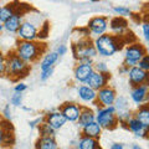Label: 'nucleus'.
Returning a JSON list of instances; mask_svg holds the SVG:
<instances>
[{
    "label": "nucleus",
    "mask_w": 149,
    "mask_h": 149,
    "mask_svg": "<svg viewBox=\"0 0 149 149\" xmlns=\"http://www.w3.org/2000/svg\"><path fill=\"white\" fill-rule=\"evenodd\" d=\"M93 70V63H80L77 62V65L73 68V77L78 83H85L88 77L92 74Z\"/></svg>",
    "instance_id": "obj_15"
},
{
    "label": "nucleus",
    "mask_w": 149,
    "mask_h": 149,
    "mask_svg": "<svg viewBox=\"0 0 149 149\" xmlns=\"http://www.w3.org/2000/svg\"><path fill=\"white\" fill-rule=\"evenodd\" d=\"M22 4H20V8H21ZM20 8H19V10L14 14V15L8 19V20L4 22V30L10 32V34H16L20 29V26L22 24V21H24V15L26 10H20Z\"/></svg>",
    "instance_id": "obj_13"
},
{
    "label": "nucleus",
    "mask_w": 149,
    "mask_h": 149,
    "mask_svg": "<svg viewBox=\"0 0 149 149\" xmlns=\"http://www.w3.org/2000/svg\"><path fill=\"white\" fill-rule=\"evenodd\" d=\"M67 51H68V47L65 44H61L57 47V50H56V52L58 54V56H63V55H66L67 54Z\"/></svg>",
    "instance_id": "obj_37"
},
{
    "label": "nucleus",
    "mask_w": 149,
    "mask_h": 149,
    "mask_svg": "<svg viewBox=\"0 0 149 149\" xmlns=\"http://www.w3.org/2000/svg\"><path fill=\"white\" fill-rule=\"evenodd\" d=\"M147 55H149V47H147Z\"/></svg>",
    "instance_id": "obj_46"
},
{
    "label": "nucleus",
    "mask_w": 149,
    "mask_h": 149,
    "mask_svg": "<svg viewBox=\"0 0 149 149\" xmlns=\"http://www.w3.org/2000/svg\"><path fill=\"white\" fill-rule=\"evenodd\" d=\"M77 96H78V98H80L82 102H85V103H92V104L96 106L97 91H95L90 86L85 85V83L80 85L77 88Z\"/></svg>",
    "instance_id": "obj_19"
},
{
    "label": "nucleus",
    "mask_w": 149,
    "mask_h": 149,
    "mask_svg": "<svg viewBox=\"0 0 149 149\" xmlns=\"http://www.w3.org/2000/svg\"><path fill=\"white\" fill-rule=\"evenodd\" d=\"M137 66H138V67H141L142 70H144V71L149 72V55H144V56H143V58L138 62Z\"/></svg>",
    "instance_id": "obj_33"
},
{
    "label": "nucleus",
    "mask_w": 149,
    "mask_h": 149,
    "mask_svg": "<svg viewBox=\"0 0 149 149\" xmlns=\"http://www.w3.org/2000/svg\"><path fill=\"white\" fill-rule=\"evenodd\" d=\"M15 4H16V0L15 1H13V3L6 4V5L0 6V20H1L3 22H5L8 19H10L14 14L19 10L21 3H17V5H15Z\"/></svg>",
    "instance_id": "obj_22"
},
{
    "label": "nucleus",
    "mask_w": 149,
    "mask_h": 149,
    "mask_svg": "<svg viewBox=\"0 0 149 149\" xmlns=\"http://www.w3.org/2000/svg\"><path fill=\"white\" fill-rule=\"evenodd\" d=\"M93 70L100 73H109V70L107 63L103 61H97V62H93Z\"/></svg>",
    "instance_id": "obj_30"
},
{
    "label": "nucleus",
    "mask_w": 149,
    "mask_h": 149,
    "mask_svg": "<svg viewBox=\"0 0 149 149\" xmlns=\"http://www.w3.org/2000/svg\"><path fill=\"white\" fill-rule=\"evenodd\" d=\"M54 73V68H50V70H45V71H41V73H40V81H42V82H45V81H47L49 78L51 77V74Z\"/></svg>",
    "instance_id": "obj_34"
},
{
    "label": "nucleus",
    "mask_w": 149,
    "mask_h": 149,
    "mask_svg": "<svg viewBox=\"0 0 149 149\" xmlns=\"http://www.w3.org/2000/svg\"><path fill=\"white\" fill-rule=\"evenodd\" d=\"M22 108H24L25 111H31V108H27V107H22Z\"/></svg>",
    "instance_id": "obj_45"
},
{
    "label": "nucleus",
    "mask_w": 149,
    "mask_h": 149,
    "mask_svg": "<svg viewBox=\"0 0 149 149\" xmlns=\"http://www.w3.org/2000/svg\"><path fill=\"white\" fill-rule=\"evenodd\" d=\"M39 27L36 26L34 21L25 20L22 21V24L20 26V29L16 32V35L19 37V40H24V41H37L39 39Z\"/></svg>",
    "instance_id": "obj_8"
},
{
    "label": "nucleus",
    "mask_w": 149,
    "mask_h": 149,
    "mask_svg": "<svg viewBox=\"0 0 149 149\" xmlns=\"http://www.w3.org/2000/svg\"><path fill=\"white\" fill-rule=\"evenodd\" d=\"M26 90H27V86L25 85V83H22V82H17L15 85V87H14V91H15V92H21L22 93Z\"/></svg>",
    "instance_id": "obj_36"
},
{
    "label": "nucleus",
    "mask_w": 149,
    "mask_h": 149,
    "mask_svg": "<svg viewBox=\"0 0 149 149\" xmlns=\"http://www.w3.org/2000/svg\"><path fill=\"white\" fill-rule=\"evenodd\" d=\"M95 120H96V113H95V111L91 109L90 107H87V106H82L81 107L80 117H78V120H77L78 125L82 128V127H85V125L90 124L91 122H95Z\"/></svg>",
    "instance_id": "obj_20"
},
{
    "label": "nucleus",
    "mask_w": 149,
    "mask_h": 149,
    "mask_svg": "<svg viewBox=\"0 0 149 149\" xmlns=\"http://www.w3.org/2000/svg\"><path fill=\"white\" fill-rule=\"evenodd\" d=\"M128 70H129V67H127L125 65H122L120 68H119V73H125V74H127L128 73Z\"/></svg>",
    "instance_id": "obj_41"
},
{
    "label": "nucleus",
    "mask_w": 149,
    "mask_h": 149,
    "mask_svg": "<svg viewBox=\"0 0 149 149\" xmlns=\"http://www.w3.org/2000/svg\"><path fill=\"white\" fill-rule=\"evenodd\" d=\"M127 74H128L129 85L132 87L141 86V85L149 86V72L144 71L141 67H138V66L129 67Z\"/></svg>",
    "instance_id": "obj_10"
},
{
    "label": "nucleus",
    "mask_w": 149,
    "mask_h": 149,
    "mask_svg": "<svg viewBox=\"0 0 149 149\" xmlns=\"http://www.w3.org/2000/svg\"><path fill=\"white\" fill-rule=\"evenodd\" d=\"M116 100H117V92L112 86H106L103 88L97 91V100L96 106L97 107H109L113 106Z\"/></svg>",
    "instance_id": "obj_9"
},
{
    "label": "nucleus",
    "mask_w": 149,
    "mask_h": 149,
    "mask_svg": "<svg viewBox=\"0 0 149 149\" xmlns=\"http://www.w3.org/2000/svg\"><path fill=\"white\" fill-rule=\"evenodd\" d=\"M35 149H60L55 137H40L36 141Z\"/></svg>",
    "instance_id": "obj_25"
},
{
    "label": "nucleus",
    "mask_w": 149,
    "mask_h": 149,
    "mask_svg": "<svg viewBox=\"0 0 149 149\" xmlns=\"http://www.w3.org/2000/svg\"><path fill=\"white\" fill-rule=\"evenodd\" d=\"M101 134H102V127L96 122V120L85 125V127H82V136H85V137L100 139Z\"/></svg>",
    "instance_id": "obj_23"
},
{
    "label": "nucleus",
    "mask_w": 149,
    "mask_h": 149,
    "mask_svg": "<svg viewBox=\"0 0 149 149\" xmlns=\"http://www.w3.org/2000/svg\"><path fill=\"white\" fill-rule=\"evenodd\" d=\"M108 29H111L112 35L122 37L125 32L129 31L128 30V20L125 17L114 16L109 20V27Z\"/></svg>",
    "instance_id": "obj_16"
},
{
    "label": "nucleus",
    "mask_w": 149,
    "mask_h": 149,
    "mask_svg": "<svg viewBox=\"0 0 149 149\" xmlns=\"http://www.w3.org/2000/svg\"><path fill=\"white\" fill-rule=\"evenodd\" d=\"M87 30L90 31L91 36H101L103 34H107L109 27V20L107 16L100 15V16H93L87 22Z\"/></svg>",
    "instance_id": "obj_7"
},
{
    "label": "nucleus",
    "mask_w": 149,
    "mask_h": 149,
    "mask_svg": "<svg viewBox=\"0 0 149 149\" xmlns=\"http://www.w3.org/2000/svg\"><path fill=\"white\" fill-rule=\"evenodd\" d=\"M142 31H143V36L146 41L149 44V21H144L142 24Z\"/></svg>",
    "instance_id": "obj_35"
},
{
    "label": "nucleus",
    "mask_w": 149,
    "mask_h": 149,
    "mask_svg": "<svg viewBox=\"0 0 149 149\" xmlns=\"http://www.w3.org/2000/svg\"><path fill=\"white\" fill-rule=\"evenodd\" d=\"M125 128L129 129L133 134H136V137H141V138H148L149 137V129L146 128L144 125L137 120L136 118L133 117H129L125 122Z\"/></svg>",
    "instance_id": "obj_18"
},
{
    "label": "nucleus",
    "mask_w": 149,
    "mask_h": 149,
    "mask_svg": "<svg viewBox=\"0 0 149 149\" xmlns=\"http://www.w3.org/2000/svg\"><path fill=\"white\" fill-rule=\"evenodd\" d=\"M46 51V47L42 42H37V41H24L19 40L15 46V52L21 60H24L27 63L36 62L42 56Z\"/></svg>",
    "instance_id": "obj_2"
},
{
    "label": "nucleus",
    "mask_w": 149,
    "mask_h": 149,
    "mask_svg": "<svg viewBox=\"0 0 149 149\" xmlns=\"http://www.w3.org/2000/svg\"><path fill=\"white\" fill-rule=\"evenodd\" d=\"M10 102H11V104L15 106V107L21 106V103H22V93H21V92H15V93H14V95L11 96Z\"/></svg>",
    "instance_id": "obj_31"
},
{
    "label": "nucleus",
    "mask_w": 149,
    "mask_h": 149,
    "mask_svg": "<svg viewBox=\"0 0 149 149\" xmlns=\"http://www.w3.org/2000/svg\"><path fill=\"white\" fill-rule=\"evenodd\" d=\"M45 120V117L44 118H36V119H34V120H30L29 122V125L31 128H35V127H39V124H41Z\"/></svg>",
    "instance_id": "obj_38"
},
{
    "label": "nucleus",
    "mask_w": 149,
    "mask_h": 149,
    "mask_svg": "<svg viewBox=\"0 0 149 149\" xmlns=\"http://www.w3.org/2000/svg\"><path fill=\"white\" fill-rule=\"evenodd\" d=\"M133 117L139 120L146 128L149 129V103L138 106L137 111L133 113Z\"/></svg>",
    "instance_id": "obj_21"
},
{
    "label": "nucleus",
    "mask_w": 149,
    "mask_h": 149,
    "mask_svg": "<svg viewBox=\"0 0 149 149\" xmlns=\"http://www.w3.org/2000/svg\"><path fill=\"white\" fill-rule=\"evenodd\" d=\"M130 100H132L137 106L149 103V86L141 85V86L132 87V91H130Z\"/></svg>",
    "instance_id": "obj_14"
},
{
    "label": "nucleus",
    "mask_w": 149,
    "mask_h": 149,
    "mask_svg": "<svg viewBox=\"0 0 149 149\" xmlns=\"http://www.w3.org/2000/svg\"><path fill=\"white\" fill-rule=\"evenodd\" d=\"M109 149H124V146L122 143H113Z\"/></svg>",
    "instance_id": "obj_40"
},
{
    "label": "nucleus",
    "mask_w": 149,
    "mask_h": 149,
    "mask_svg": "<svg viewBox=\"0 0 149 149\" xmlns=\"http://www.w3.org/2000/svg\"><path fill=\"white\" fill-rule=\"evenodd\" d=\"M6 73V56L0 51V77Z\"/></svg>",
    "instance_id": "obj_32"
},
{
    "label": "nucleus",
    "mask_w": 149,
    "mask_h": 149,
    "mask_svg": "<svg viewBox=\"0 0 149 149\" xmlns=\"http://www.w3.org/2000/svg\"><path fill=\"white\" fill-rule=\"evenodd\" d=\"M109 80H111V73H100L97 71H93L91 76L88 77V80L85 82V85L90 86L95 91H98L101 88L108 86Z\"/></svg>",
    "instance_id": "obj_11"
},
{
    "label": "nucleus",
    "mask_w": 149,
    "mask_h": 149,
    "mask_svg": "<svg viewBox=\"0 0 149 149\" xmlns=\"http://www.w3.org/2000/svg\"><path fill=\"white\" fill-rule=\"evenodd\" d=\"M4 31V22L0 20V34H1V32Z\"/></svg>",
    "instance_id": "obj_42"
},
{
    "label": "nucleus",
    "mask_w": 149,
    "mask_h": 149,
    "mask_svg": "<svg viewBox=\"0 0 149 149\" xmlns=\"http://www.w3.org/2000/svg\"><path fill=\"white\" fill-rule=\"evenodd\" d=\"M113 13L116 14L117 16H120V17H125L127 19L128 16H132V10L127 6H114L113 8Z\"/></svg>",
    "instance_id": "obj_29"
},
{
    "label": "nucleus",
    "mask_w": 149,
    "mask_h": 149,
    "mask_svg": "<svg viewBox=\"0 0 149 149\" xmlns=\"http://www.w3.org/2000/svg\"><path fill=\"white\" fill-rule=\"evenodd\" d=\"M58 54L56 51H51V52L46 54L44 56L42 61L40 62V71H45V70H50V68H54L55 63L57 62L58 60Z\"/></svg>",
    "instance_id": "obj_24"
},
{
    "label": "nucleus",
    "mask_w": 149,
    "mask_h": 149,
    "mask_svg": "<svg viewBox=\"0 0 149 149\" xmlns=\"http://www.w3.org/2000/svg\"><path fill=\"white\" fill-rule=\"evenodd\" d=\"M88 1H91V3H97V1H100V0H88Z\"/></svg>",
    "instance_id": "obj_44"
},
{
    "label": "nucleus",
    "mask_w": 149,
    "mask_h": 149,
    "mask_svg": "<svg viewBox=\"0 0 149 149\" xmlns=\"http://www.w3.org/2000/svg\"><path fill=\"white\" fill-rule=\"evenodd\" d=\"M45 122L47 124H50V127H52L56 132H57V130H60L67 123V120L60 111H51L49 113H46Z\"/></svg>",
    "instance_id": "obj_17"
},
{
    "label": "nucleus",
    "mask_w": 149,
    "mask_h": 149,
    "mask_svg": "<svg viewBox=\"0 0 149 149\" xmlns=\"http://www.w3.org/2000/svg\"><path fill=\"white\" fill-rule=\"evenodd\" d=\"M30 63L25 62L19 56L11 51L6 55V76L13 81H19L30 73Z\"/></svg>",
    "instance_id": "obj_4"
},
{
    "label": "nucleus",
    "mask_w": 149,
    "mask_h": 149,
    "mask_svg": "<svg viewBox=\"0 0 149 149\" xmlns=\"http://www.w3.org/2000/svg\"><path fill=\"white\" fill-rule=\"evenodd\" d=\"M144 55H147V47H144L141 42L136 41L133 44H129L125 46V50H124L123 65H125L127 67L137 66Z\"/></svg>",
    "instance_id": "obj_6"
},
{
    "label": "nucleus",
    "mask_w": 149,
    "mask_h": 149,
    "mask_svg": "<svg viewBox=\"0 0 149 149\" xmlns=\"http://www.w3.org/2000/svg\"><path fill=\"white\" fill-rule=\"evenodd\" d=\"M96 122L98 123L102 129H116L119 124L114 106L109 107H98L96 112Z\"/></svg>",
    "instance_id": "obj_5"
},
{
    "label": "nucleus",
    "mask_w": 149,
    "mask_h": 149,
    "mask_svg": "<svg viewBox=\"0 0 149 149\" xmlns=\"http://www.w3.org/2000/svg\"><path fill=\"white\" fill-rule=\"evenodd\" d=\"M132 149H143L139 144H133V147H132Z\"/></svg>",
    "instance_id": "obj_43"
},
{
    "label": "nucleus",
    "mask_w": 149,
    "mask_h": 149,
    "mask_svg": "<svg viewBox=\"0 0 149 149\" xmlns=\"http://www.w3.org/2000/svg\"><path fill=\"white\" fill-rule=\"evenodd\" d=\"M37 129H39L40 137H55L56 136V130L52 127H50V124H47L45 120L41 124H39Z\"/></svg>",
    "instance_id": "obj_28"
},
{
    "label": "nucleus",
    "mask_w": 149,
    "mask_h": 149,
    "mask_svg": "<svg viewBox=\"0 0 149 149\" xmlns=\"http://www.w3.org/2000/svg\"><path fill=\"white\" fill-rule=\"evenodd\" d=\"M0 6H1V5H0Z\"/></svg>",
    "instance_id": "obj_47"
},
{
    "label": "nucleus",
    "mask_w": 149,
    "mask_h": 149,
    "mask_svg": "<svg viewBox=\"0 0 149 149\" xmlns=\"http://www.w3.org/2000/svg\"><path fill=\"white\" fill-rule=\"evenodd\" d=\"M3 113H4V116H5V118H8V119H10L11 118V112H10V106H6L5 108H4V111H3Z\"/></svg>",
    "instance_id": "obj_39"
},
{
    "label": "nucleus",
    "mask_w": 149,
    "mask_h": 149,
    "mask_svg": "<svg viewBox=\"0 0 149 149\" xmlns=\"http://www.w3.org/2000/svg\"><path fill=\"white\" fill-rule=\"evenodd\" d=\"M93 45H95L97 55L102 56V57H111L122 50L125 44L120 36L103 34L101 36H97L93 40Z\"/></svg>",
    "instance_id": "obj_1"
},
{
    "label": "nucleus",
    "mask_w": 149,
    "mask_h": 149,
    "mask_svg": "<svg viewBox=\"0 0 149 149\" xmlns=\"http://www.w3.org/2000/svg\"><path fill=\"white\" fill-rule=\"evenodd\" d=\"M77 149H101L98 139L82 136L77 142Z\"/></svg>",
    "instance_id": "obj_26"
},
{
    "label": "nucleus",
    "mask_w": 149,
    "mask_h": 149,
    "mask_svg": "<svg viewBox=\"0 0 149 149\" xmlns=\"http://www.w3.org/2000/svg\"><path fill=\"white\" fill-rule=\"evenodd\" d=\"M10 137H13L11 133V127L8 125V123H0V146L9 143Z\"/></svg>",
    "instance_id": "obj_27"
},
{
    "label": "nucleus",
    "mask_w": 149,
    "mask_h": 149,
    "mask_svg": "<svg viewBox=\"0 0 149 149\" xmlns=\"http://www.w3.org/2000/svg\"><path fill=\"white\" fill-rule=\"evenodd\" d=\"M73 57L80 63H93V60L97 56V51L93 45V40L90 37L73 41L71 46Z\"/></svg>",
    "instance_id": "obj_3"
},
{
    "label": "nucleus",
    "mask_w": 149,
    "mask_h": 149,
    "mask_svg": "<svg viewBox=\"0 0 149 149\" xmlns=\"http://www.w3.org/2000/svg\"><path fill=\"white\" fill-rule=\"evenodd\" d=\"M81 104H77L74 102H66L63 103L61 107H60V112L63 114V117L66 118L67 122H77L78 117H80V113H81Z\"/></svg>",
    "instance_id": "obj_12"
}]
</instances>
